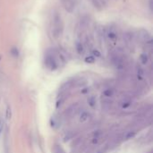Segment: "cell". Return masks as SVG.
Here are the masks:
<instances>
[{
    "mask_svg": "<svg viewBox=\"0 0 153 153\" xmlns=\"http://www.w3.org/2000/svg\"><path fill=\"white\" fill-rule=\"evenodd\" d=\"M50 30H51V34H52L53 38H55V39H59L63 34L64 22H63L61 15L58 13H55L52 16Z\"/></svg>",
    "mask_w": 153,
    "mask_h": 153,
    "instance_id": "1",
    "label": "cell"
},
{
    "mask_svg": "<svg viewBox=\"0 0 153 153\" xmlns=\"http://www.w3.org/2000/svg\"><path fill=\"white\" fill-rule=\"evenodd\" d=\"M56 56V51L53 49V50H48L45 56V64L51 70H55L58 66V63Z\"/></svg>",
    "mask_w": 153,
    "mask_h": 153,
    "instance_id": "2",
    "label": "cell"
},
{
    "mask_svg": "<svg viewBox=\"0 0 153 153\" xmlns=\"http://www.w3.org/2000/svg\"><path fill=\"white\" fill-rule=\"evenodd\" d=\"M61 3L64 6V8L69 12V13H73L74 8H75V3L74 0H61Z\"/></svg>",
    "mask_w": 153,
    "mask_h": 153,
    "instance_id": "3",
    "label": "cell"
},
{
    "mask_svg": "<svg viewBox=\"0 0 153 153\" xmlns=\"http://www.w3.org/2000/svg\"><path fill=\"white\" fill-rule=\"evenodd\" d=\"M91 1L95 5V7H100V8L105 6L108 2V0H91Z\"/></svg>",
    "mask_w": 153,
    "mask_h": 153,
    "instance_id": "4",
    "label": "cell"
},
{
    "mask_svg": "<svg viewBox=\"0 0 153 153\" xmlns=\"http://www.w3.org/2000/svg\"><path fill=\"white\" fill-rule=\"evenodd\" d=\"M141 59H142L143 64H146V63H147V61H148V57H147V56H146V55H142Z\"/></svg>",
    "mask_w": 153,
    "mask_h": 153,
    "instance_id": "5",
    "label": "cell"
},
{
    "mask_svg": "<svg viewBox=\"0 0 153 153\" xmlns=\"http://www.w3.org/2000/svg\"><path fill=\"white\" fill-rule=\"evenodd\" d=\"M88 115L86 114V113H84V114H82V117H81V121H82V122H84V121H86L87 119H88Z\"/></svg>",
    "mask_w": 153,
    "mask_h": 153,
    "instance_id": "6",
    "label": "cell"
},
{
    "mask_svg": "<svg viewBox=\"0 0 153 153\" xmlns=\"http://www.w3.org/2000/svg\"><path fill=\"white\" fill-rule=\"evenodd\" d=\"M3 129H4V121L0 118V134L3 132Z\"/></svg>",
    "mask_w": 153,
    "mask_h": 153,
    "instance_id": "7",
    "label": "cell"
},
{
    "mask_svg": "<svg viewBox=\"0 0 153 153\" xmlns=\"http://www.w3.org/2000/svg\"><path fill=\"white\" fill-rule=\"evenodd\" d=\"M86 61H87V62H91V63H92V62L94 61V58H93V56H90V57H87V58H86Z\"/></svg>",
    "mask_w": 153,
    "mask_h": 153,
    "instance_id": "8",
    "label": "cell"
}]
</instances>
